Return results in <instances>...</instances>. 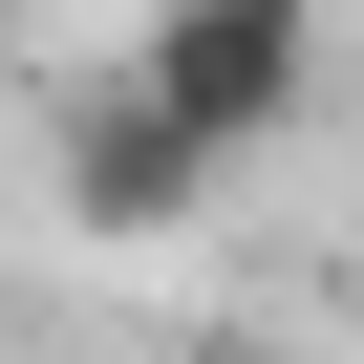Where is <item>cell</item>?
<instances>
[{
  "mask_svg": "<svg viewBox=\"0 0 364 364\" xmlns=\"http://www.w3.org/2000/svg\"><path fill=\"white\" fill-rule=\"evenodd\" d=\"M129 65L193 107L215 150H279V129L321 107V0H150V22H129Z\"/></svg>",
  "mask_w": 364,
  "mask_h": 364,
  "instance_id": "obj_2",
  "label": "cell"
},
{
  "mask_svg": "<svg viewBox=\"0 0 364 364\" xmlns=\"http://www.w3.org/2000/svg\"><path fill=\"white\" fill-rule=\"evenodd\" d=\"M215 129L171 107L150 65H107V86H65V129H43V193H65V236H107V257H150V236H193L215 215Z\"/></svg>",
  "mask_w": 364,
  "mask_h": 364,
  "instance_id": "obj_1",
  "label": "cell"
}]
</instances>
